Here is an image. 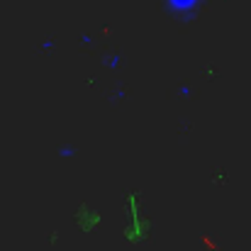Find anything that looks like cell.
Returning <instances> with one entry per match:
<instances>
[{
  "instance_id": "cell-1",
  "label": "cell",
  "mask_w": 251,
  "mask_h": 251,
  "mask_svg": "<svg viewBox=\"0 0 251 251\" xmlns=\"http://www.w3.org/2000/svg\"><path fill=\"white\" fill-rule=\"evenodd\" d=\"M164 7L171 17H176L180 22H193L200 15L202 0H164Z\"/></svg>"
},
{
  "instance_id": "cell-2",
  "label": "cell",
  "mask_w": 251,
  "mask_h": 251,
  "mask_svg": "<svg viewBox=\"0 0 251 251\" xmlns=\"http://www.w3.org/2000/svg\"><path fill=\"white\" fill-rule=\"evenodd\" d=\"M74 220H76V225L81 227V232H93L100 222H102V215L95 210V207H90L88 202H81L78 205V210H76V215H74Z\"/></svg>"
},
{
  "instance_id": "cell-3",
  "label": "cell",
  "mask_w": 251,
  "mask_h": 251,
  "mask_svg": "<svg viewBox=\"0 0 251 251\" xmlns=\"http://www.w3.org/2000/svg\"><path fill=\"white\" fill-rule=\"evenodd\" d=\"M147 229H151V220H149V222H147V220H139V215H137V217H129V225H127V229H125V239H129V242H142V237H144Z\"/></svg>"
},
{
  "instance_id": "cell-4",
  "label": "cell",
  "mask_w": 251,
  "mask_h": 251,
  "mask_svg": "<svg viewBox=\"0 0 251 251\" xmlns=\"http://www.w3.org/2000/svg\"><path fill=\"white\" fill-rule=\"evenodd\" d=\"M122 51H110V54H105L102 59H100V64L107 69V71H117L120 66H122Z\"/></svg>"
},
{
  "instance_id": "cell-5",
  "label": "cell",
  "mask_w": 251,
  "mask_h": 251,
  "mask_svg": "<svg viewBox=\"0 0 251 251\" xmlns=\"http://www.w3.org/2000/svg\"><path fill=\"white\" fill-rule=\"evenodd\" d=\"M129 98V85H125V83H120L110 95H107V100L112 102V105H120L122 100H127Z\"/></svg>"
},
{
  "instance_id": "cell-6",
  "label": "cell",
  "mask_w": 251,
  "mask_h": 251,
  "mask_svg": "<svg viewBox=\"0 0 251 251\" xmlns=\"http://www.w3.org/2000/svg\"><path fill=\"white\" fill-rule=\"evenodd\" d=\"M56 154H59V159H74V156H78V147L76 144H61Z\"/></svg>"
},
{
  "instance_id": "cell-7",
  "label": "cell",
  "mask_w": 251,
  "mask_h": 251,
  "mask_svg": "<svg viewBox=\"0 0 251 251\" xmlns=\"http://www.w3.org/2000/svg\"><path fill=\"white\" fill-rule=\"evenodd\" d=\"M42 51H44V54H54V51H56V42H54V39H44V42H42Z\"/></svg>"
},
{
  "instance_id": "cell-8",
  "label": "cell",
  "mask_w": 251,
  "mask_h": 251,
  "mask_svg": "<svg viewBox=\"0 0 251 251\" xmlns=\"http://www.w3.org/2000/svg\"><path fill=\"white\" fill-rule=\"evenodd\" d=\"M178 95H180V98H193V88H190V85H178Z\"/></svg>"
},
{
  "instance_id": "cell-9",
  "label": "cell",
  "mask_w": 251,
  "mask_h": 251,
  "mask_svg": "<svg viewBox=\"0 0 251 251\" xmlns=\"http://www.w3.org/2000/svg\"><path fill=\"white\" fill-rule=\"evenodd\" d=\"M78 42H81L83 47H93V42H95V39H93L90 34H81V39H78Z\"/></svg>"
},
{
  "instance_id": "cell-10",
  "label": "cell",
  "mask_w": 251,
  "mask_h": 251,
  "mask_svg": "<svg viewBox=\"0 0 251 251\" xmlns=\"http://www.w3.org/2000/svg\"><path fill=\"white\" fill-rule=\"evenodd\" d=\"M205 76H217V69L210 64V66H205Z\"/></svg>"
},
{
  "instance_id": "cell-11",
  "label": "cell",
  "mask_w": 251,
  "mask_h": 251,
  "mask_svg": "<svg viewBox=\"0 0 251 251\" xmlns=\"http://www.w3.org/2000/svg\"><path fill=\"white\" fill-rule=\"evenodd\" d=\"M59 239H61L59 232H51V234H49V244H59Z\"/></svg>"
},
{
  "instance_id": "cell-12",
  "label": "cell",
  "mask_w": 251,
  "mask_h": 251,
  "mask_svg": "<svg viewBox=\"0 0 251 251\" xmlns=\"http://www.w3.org/2000/svg\"><path fill=\"white\" fill-rule=\"evenodd\" d=\"M225 180H227V176H225V173H222V171H220V173H217V176H215V183H225Z\"/></svg>"
}]
</instances>
